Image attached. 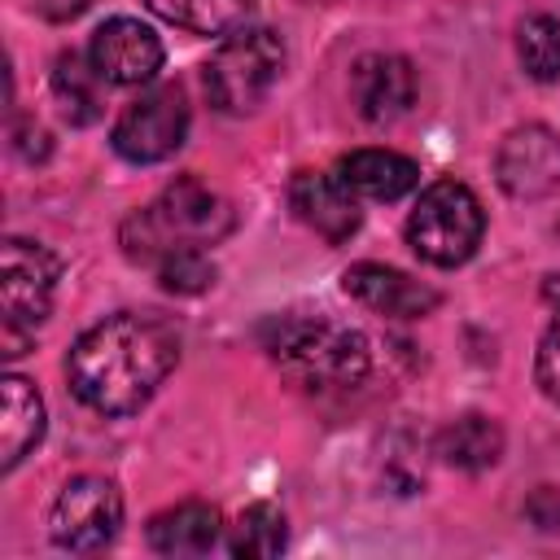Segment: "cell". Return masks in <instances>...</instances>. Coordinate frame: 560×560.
<instances>
[{"instance_id":"cell-1","label":"cell","mask_w":560,"mask_h":560,"mask_svg":"<svg viewBox=\"0 0 560 560\" xmlns=\"http://www.w3.org/2000/svg\"><path fill=\"white\" fill-rule=\"evenodd\" d=\"M179 363V332L158 315H109L92 324L66 359L70 389L101 416L140 411Z\"/></svg>"},{"instance_id":"cell-2","label":"cell","mask_w":560,"mask_h":560,"mask_svg":"<svg viewBox=\"0 0 560 560\" xmlns=\"http://www.w3.org/2000/svg\"><path fill=\"white\" fill-rule=\"evenodd\" d=\"M228 232H232V206L219 192H210L201 179H179L122 223V249L127 258L158 267L162 258L184 249H206Z\"/></svg>"},{"instance_id":"cell-3","label":"cell","mask_w":560,"mask_h":560,"mask_svg":"<svg viewBox=\"0 0 560 560\" xmlns=\"http://www.w3.org/2000/svg\"><path fill=\"white\" fill-rule=\"evenodd\" d=\"M267 350L271 359L293 372L298 381L306 385H359L368 376V363H372V350H368V337L346 328V324H332V319H311V315H289V319H271L267 324Z\"/></svg>"},{"instance_id":"cell-4","label":"cell","mask_w":560,"mask_h":560,"mask_svg":"<svg viewBox=\"0 0 560 560\" xmlns=\"http://www.w3.org/2000/svg\"><path fill=\"white\" fill-rule=\"evenodd\" d=\"M284 70V44L267 26L232 31L206 61V96L219 114H249L267 101Z\"/></svg>"},{"instance_id":"cell-5","label":"cell","mask_w":560,"mask_h":560,"mask_svg":"<svg viewBox=\"0 0 560 560\" xmlns=\"http://www.w3.org/2000/svg\"><path fill=\"white\" fill-rule=\"evenodd\" d=\"M486 232L481 201L472 197L468 184L459 179H438L420 192L411 219H407V241L411 249L433 262V267H459L477 254Z\"/></svg>"},{"instance_id":"cell-6","label":"cell","mask_w":560,"mask_h":560,"mask_svg":"<svg viewBox=\"0 0 560 560\" xmlns=\"http://www.w3.org/2000/svg\"><path fill=\"white\" fill-rule=\"evenodd\" d=\"M57 258L22 236H9L0 249V306H4V354H22V332H35V324L52 311L57 289Z\"/></svg>"},{"instance_id":"cell-7","label":"cell","mask_w":560,"mask_h":560,"mask_svg":"<svg viewBox=\"0 0 560 560\" xmlns=\"http://www.w3.org/2000/svg\"><path fill=\"white\" fill-rule=\"evenodd\" d=\"M188 136V96L179 83L144 88L114 122V149L127 162H166Z\"/></svg>"},{"instance_id":"cell-8","label":"cell","mask_w":560,"mask_h":560,"mask_svg":"<svg viewBox=\"0 0 560 560\" xmlns=\"http://www.w3.org/2000/svg\"><path fill=\"white\" fill-rule=\"evenodd\" d=\"M122 525V494L109 477H74L52 503V542L61 551H101Z\"/></svg>"},{"instance_id":"cell-9","label":"cell","mask_w":560,"mask_h":560,"mask_svg":"<svg viewBox=\"0 0 560 560\" xmlns=\"http://www.w3.org/2000/svg\"><path fill=\"white\" fill-rule=\"evenodd\" d=\"M499 188L516 201H542L560 188V131L542 122H525L503 136L494 153Z\"/></svg>"},{"instance_id":"cell-10","label":"cell","mask_w":560,"mask_h":560,"mask_svg":"<svg viewBox=\"0 0 560 560\" xmlns=\"http://www.w3.org/2000/svg\"><path fill=\"white\" fill-rule=\"evenodd\" d=\"M88 57L105 83L140 88L153 83V74L162 70V39L136 18H109L105 26H96Z\"/></svg>"},{"instance_id":"cell-11","label":"cell","mask_w":560,"mask_h":560,"mask_svg":"<svg viewBox=\"0 0 560 560\" xmlns=\"http://www.w3.org/2000/svg\"><path fill=\"white\" fill-rule=\"evenodd\" d=\"M350 96H354V109L368 122H394L416 101V70H411L407 57L368 52L350 70Z\"/></svg>"},{"instance_id":"cell-12","label":"cell","mask_w":560,"mask_h":560,"mask_svg":"<svg viewBox=\"0 0 560 560\" xmlns=\"http://www.w3.org/2000/svg\"><path fill=\"white\" fill-rule=\"evenodd\" d=\"M341 289L354 302H363L368 311L389 315V319H420V315H429L442 302L438 289L420 284L416 276H407L398 267H381V262H354V267H346Z\"/></svg>"},{"instance_id":"cell-13","label":"cell","mask_w":560,"mask_h":560,"mask_svg":"<svg viewBox=\"0 0 560 560\" xmlns=\"http://www.w3.org/2000/svg\"><path fill=\"white\" fill-rule=\"evenodd\" d=\"M289 201L298 210V219L319 232L328 245H341L359 232V197H350L337 175H319V171H298L289 184Z\"/></svg>"},{"instance_id":"cell-14","label":"cell","mask_w":560,"mask_h":560,"mask_svg":"<svg viewBox=\"0 0 560 560\" xmlns=\"http://www.w3.org/2000/svg\"><path fill=\"white\" fill-rule=\"evenodd\" d=\"M332 175L359 201H398L420 184V166L394 149H354L332 166Z\"/></svg>"},{"instance_id":"cell-15","label":"cell","mask_w":560,"mask_h":560,"mask_svg":"<svg viewBox=\"0 0 560 560\" xmlns=\"http://www.w3.org/2000/svg\"><path fill=\"white\" fill-rule=\"evenodd\" d=\"M219 508L210 503H179V508H166L149 521V547L158 556H206L214 542H219Z\"/></svg>"},{"instance_id":"cell-16","label":"cell","mask_w":560,"mask_h":560,"mask_svg":"<svg viewBox=\"0 0 560 560\" xmlns=\"http://www.w3.org/2000/svg\"><path fill=\"white\" fill-rule=\"evenodd\" d=\"M44 438V402L26 376H4V420H0V468L13 472L31 446Z\"/></svg>"},{"instance_id":"cell-17","label":"cell","mask_w":560,"mask_h":560,"mask_svg":"<svg viewBox=\"0 0 560 560\" xmlns=\"http://www.w3.org/2000/svg\"><path fill=\"white\" fill-rule=\"evenodd\" d=\"M438 455L451 468L481 472V468H490L503 455V429L490 416H477V411L472 416H459V420H451L438 433Z\"/></svg>"},{"instance_id":"cell-18","label":"cell","mask_w":560,"mask_h":560,"mask_svg":"<svg viewBox=\"0 0 560 560\" xmlns=\"http://www.w3.org/2000/svg\"><path fill=\"white\" fill-rule=\"evenodd\" d=\"M101 83H105V79H101V70L92 66V57H88V61H83L79 52H61V57H57V66H52V96H57L66 122L88 127V122L101 118V109H105Z\"/></svg>"},{"instance_id":"cell-19","label":"cell","mask_w":560,"mask_h":560,"mask_svg":"<svg viewBox=\"0 0 560 560\" xmlns=\"http://www.w3.org/2000/svg\"><path fill=\"white\" fill-rule=\"evenodd\" d=\"M158 18L197 31V35H232L254 13V0H144Z\"/></svg>"},{"instance_id":"cell-20","label":"cell","mask_w":560,"mask_h":560,"mask_svg":"<svg viewBox=\"0 0 560 560\" xmlns=\"http://www.w3.org/2000/svg\"><path fill=\"white\" fill-rule=\"evenodd\" d=\"M284 512L276 503H249L236 525H232V538H228V551L241 556V560H267V556H280L284 551Z\"/></svg>"},{"instance_id":"cell-21","label":"cell","mask_w":560,"mask_h":560,"mask_svg":"<svg viewBox=\"0 0 560 560\" xmlns=\"http://www.w3.org/2000/svg\"><path fill=\"white\" fill-rule=\"evenodd\" d=\"M516 52L529 79L556 83L560 79V22L547 13H534L516 26Z\"/></svg>"},{"instance_id":"cell-22","label":"cell","mask_w":560,"mask_h":560,"mask_svg":"<svg viewBox=\"0 0 560 560\" xmlns=\"http://www.w3.org/2000/svg\"><path fill=\"white\" fill-rule=\"evenodd\" d=\"M542 298L551 302V319H547V332L538 341V363H534V376L542 385V394L551 402H560V276H551L542 284Z\"/></svg>"},{"instance_id":"cell-23","label":"cell","mask_w":560,"mask_h":560,"mask_svg":"<svg viewBox=\"0 0 560 560\" xmlns=\"http://www.w3.org/2000/svg\"><path fill=\"white\" fill-rule=\"evenodd\" d=\"M158 284L166 293H201L214 284V262L206 258V249H184V254H171L162 258L158 267Z\"/></svg>"},{"instance_id":"cell-24","label":"cell","mask_w":560,"mask_h":560,"mask_svg":"<svg viewBox=\"0 0 560 560\" xmlns=\"http://www.w3.org/2000/svg\"><path fill=\"white\" fill-rule=\"evenodd\" d=\"M525 516L538 525V529H560V490L556 486H538L525 503Z\"/></svg>"},{"instance_id":"cell-25","label":"cell","mask_w":560,"mask_h":560,"mask_svg":"<svg viewBox=\"0 0 560 560\" xmlns=\"http://www.w3.org/2000/svg\"><path fill=\"white\" fill-rule=\"evenodd\" d=\"M88 4H92V0H35V9H39L48 22H70V18H79Z\"/></svg>"}]
</instances>
